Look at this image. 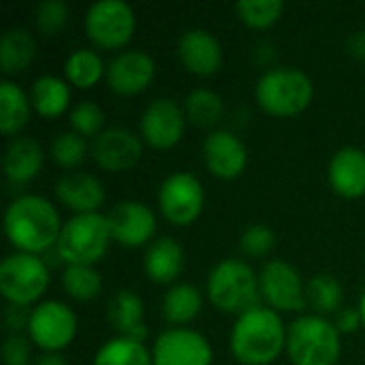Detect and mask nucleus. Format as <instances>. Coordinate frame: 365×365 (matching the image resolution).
Wrapping results in <instances>:
<instances>
[{"label": "nucleus", "mask_w": 365, "mask_h": 365, "mask_svg": "<svg viewBox=\"0 0 365 365\" xmlns=\"http://www.w3.org/2000/svg\"><path fill=\"white\" fill-rule=\"evenodd\" d=\"M60 231L58 210L41 195H21L4 212V233L17 252L38 257L56 248Z\"/></svg>", "instance_id": "1"}, {"label": "nucleus", "mask_w": 365, "mask_h": 365, "mask_svg": "<svg viewBox=\"0 0 365 365\" xmlns=\"http://www.w3.org/2000/svg\"><path fill=\"white\" fill-rule=\"evenodd\" d=\"M284 323L272 308H255L237 317L231 331V355L242 365L274 364L287 351Z\"/></svg>", "instance_id": "2"}, {"label": "nucleus", "mask_w": 365, "mask_h": 365, "mask_svg": "<svg viewBox=\"0 0 365 365\" xmlns=\"http://www.w3.org/2000/svg\"><path fill=\"white\" fill-rule=\"evenodd\" d=\"M210 304L227 314H246L261 306V287L255 269L240 259H225L207 276Z\"/></svg>", "instance_id": "3"}, {"label": "nucleus", "mask_w": 365, "mask_h": 365, "mask_svg": "<svg viewBox=\"0 0 365 365\" xmlns=\"http://www.w3.org/2000/svg\"><path fill=\"white\" fill-rule=\"evenodd\" d=\"M255 96L265 113L274 118H293L310 107L314 86L304 71L295 66H276L259 77Z\"/></svg>", "instance_id": "4"}, {"label": "nucleus", "mask_w": 365, "mask_h": 365, "mask_svg": "<svg viewBox=\"0 0 365 365\" xmlns=\"http://www.w3.org/2000/svg\"><path fill=\"white\" fill-rule=\"evenodd\" d=\"M342 353L340 331L321 314L295 319L287 336V355L293 365H336Z\"/></svg>", "instance_id": "5"}, {"label": "nucleus", "mask_w": 365, "mask_h": 365, "mask_svg": "<svg viewBox=\"0 0 365 365\" xmlns=\"http://www.w3.org/2000/svg\"><path fill=\"white\" fill-rule=\"evenodd\" d=\"M111 242L113 240L107 225V216L98 212L75 214L62 225L56 252L60 255V261H64L66 265L94 267V263L105 259Z\"/></svg>", "instance_id": "6"}, {"label": "nucleus", "mask_w": 365, "mask_h": 365, "mask_svg": "<svg viewBox=\"0 0 365 365\" xmlns=\"http://www.w3.org/2000/svg\"><path fill=\"white\" fill-rule=\"evenodd\" d=\"M49 287V267L36 255L13 252L0 263V293L13 306H30Z\"/></svg>", "instance_id": "7"}, {"label": "nucleus", "mask_w": 365, "mask_h": 365, "mask_svg": "<svg viewBox=\"0 0 365 365\" xmlns=\"http://www.w3.org/2000/svg\"><path fill=\"white\" fill-rule=\"evenodd\" d=\"M83 28L98 49L111 51L128 45L137 28V17L124 0H98L88 9Z\"/></svg>", "instance_id": "8"}, {"label": "nucleus", "mask_w": 365, "mask_h": 365, "mask_svg": "<svg viewBox=\"0 0 365 365\" xmlns=\"http://www.w3.org/2000/svg\"><path fill=\"white\" fill-rule=\"evenodd\" d=\"M77 334V317L62 302H43L30 310L28 340L45 353H60Z\"/></svg>", "instance_id": "9"}, {"label": "nucleus", "mask_w": 365, "mask_h": 365, "mask_svg": "<svg viewBox=\"0 0 365 365\" xmlns=\"http://www.w3.org/2000/svg\"><path fill=\"white\" fill-rule=\"evenodd\" d=\"M158 205L163 216L175 227L192 225L205 205V190L199 178L188 171H178L165 178L158 190Z\"/></svg>", "instance_id": "10"}, {"label": "nucleus", "mask_w": 365, "mask_h": 365, "mask_svg": "<svg viewBox=\"0 0 365 365\" xmlns=\"http://www.w3.org/2000/svg\"><path fill=\"white\" fill-rule=\"evenodd\" d=\"M259 287L261 297L276 312H302L308 306V293L302 276L287 261H267L259 274Z\"/></svg>", "instance_id": "11"}, {"label": "nucleus", "mask_w": 365, "mask_h": 365, "mask_svg": "<svg viewBox=\"0 0 365 365\" xmlns=\"http://www.w3.org/2000/svg\"><path fill=\"white\" fill-rule=\"evenodd\" d=\"M152 359L154 365H212L214 351L203 334L186 327H171L156 338Z\"/></svg>", "instance_id": "12"}, {"label": "nucleus", "mask_w": 365, "mask_h": 365, "mask_svg": "<svg viewBox=\"0 0 365 365\" xmlns=\"http://www.w3.org/2000/svg\"><path fill=\"white\" fill-rule=\"evenodd\" d=\"M186 120L184 107L173 98H156L141 115V137L154 150H169L182 141Z\"/></svg>", "instance_id": "13"}, {"label": "nucleus", "mask_w": 365, "mask_h": 365, "mask_svg": "<svg viewBox=\"0 0 365 365\" xmlns=\"http://www.w3.org/2000/svg\"><path fill=\"white\" fill-rule=\"evenodd\" d=\"M107 225L111 231V240L124 248L145 246L156 233L154 212L139 201H122L113 205L107 214Z\"/></svg>", "instance_id": "14"}, {"label": "nucleus", "mask_w": 365, "mask_h": 365, "mask_svg": "<svg viewBox=\"0 0 365 365\" xmlns=\"http://www.w3.org/2000/svg\"><path fill=\"white\" fill-rule=\"evenodd\" d=\"M107 83L120 96H135L150 88L156 77V62L148 51L128 49L118 53L107 66Z\"/></svg>", "instance_id": "15"}, {"label": "nucleus", "mask_w": 365, "mask_h": 365, "mask_svg": "<svg viewBox=\"0 0 365 365\" xmlns=\"http://www.w3.org/2000/svg\"><path fill=\"white\" fill-rule=\"evenodd\" d=\"M143 156L141 139L122 126L105 128L92 143V158L105 171L120 173L133 169Z\"/></svg>", "instance_id": "16"}, {"label": "nucleus", "mask_w": 365, "mask_h": 365, "mask_svg": "<svg viewBox=\"0 0 365 365\" xmlns=\"http://www.w3.org/2000/svg\"><path fill=\"white\" fill-rule=\"evenodd\" d=\"M203 163L214 178L235 180L248 165V150L235 133L212 130L203 141Z\"/></svg>", "instance_id": "17"}, {"label": "nucleus", "mask_w": 365, "mask_h": 365, "mask_svg": "<svg viewBox=\"0 0 365 365\" xmlns=\"http://www.w3.org/2000/svg\"><path fill=\"white\" fill-rule=\"evenodd\" d=\"M178 56L188 73L199 77H210L222 64V45L212 32L203 28H192L180 36Z\"/></svg>", "instance_id": "18"}, {"label": "nucleus", "mask_w": 365, "mask_h": 365, "mask_svg": "<svg viewBox=\"0 0 365 365\" xmlns=\"http://www.w3.org/2000/svg\"><path fill=\"white\" fill-rule=\"evenodd\" d=\"M56 197L75 214H96L105 203V186L90 173H64L56 182Z\"/></svg>", "instance_id": "19"}, {"label": "nucleus", "mask_w": 365, "mask_h": 365, "mask_svg": "<svg viewBox=\"0 0 365 365\" xmlns=\"http://www.w3.org/2000/svg\"><path fill=\"white\" fill-rule=\"evenodd\" d=\"M329 184L336 195L344 199H359L365 195V152L346 145L338 150L329 163Z\"/></svg>", "instance_id": "20"}, {"label": "nucleus", "mask_w": 365, "mask_h": 365, "mask_svg": "<svg viewBox=\"0 0 365 365\" xmlns=\"http://www.w3.org/2000/svg\"><path fill=\"white\" fill-rule=\"evenodd\" d=\"M107 319L120 336L137 342H145L148 327L143 325V302L135 291L130 289L118 291L109 302Z\"/></svg>", "instance_id": "21"}, {"label": "nucleus", "mask_w": 365, "mask_h": 365, "mask_svg": "<svg viewBox=\"0 0 365 365\" xmlns=\"http://www.w3.org/2000/svg\"><path fill=\"white\" fill-rule=\"evenodd\" d=\"M145 274L156 284H171L184 269V250L173 237H160L150 244L143 259Z\"/></svg>", "instance_id": "22"}, {"label": "nucleus", "mask_w": 365, "mask_h": 365, "mask_svg": "<svg viewBox=\"0 0 365 365\" xmlns=\"http://www.w3.org/2000/svg\"><path fill=\"white\" fill-rule=\"evenodd\" d=\"M43 169V150L30 137H15L4 152V173L11 184H26Z\"/></svg>", "instance_id": "23"}, {"label": "nucleus", "mask_w": 365, "mask_h": 365, "mask_svg": "<svg viewBox=\"0 0 365 365\" xmlns=\"http://www.w3.org/2000/svg\"><path fill=\"white\" fill-rule=\"evenodd\" d=\"M30 103L32 109L41 118H58L68 109L71 103V88L68 81L56 75L38 77L30 88Z\"/></svg>", "instance_id": "24"}, {"label": "nucleus", "mask_w": 365, "mask_h": 365, "mask_svg": "<svg viewBox=\"0 0 365 365\" xmlns=\"http://www.w3.org/2000/svg\"><path fill=\"white\" fill-rule=\"evenodd\" d=\"M36 56V41L26 28H11L0 41V68L4 75H17L26 71Z\"/></svg>", "instance_id": "25"}, {"label": "nucleus", "mask_w": 365, "mask_h": 365, "mask_svg": "<svg viewBox=\"0 0 365 365\" xmlns=\"http://www.w3.org/2000/svg\"><path fill=\"white\" fill-rule=\"evenodd\" d=\"M30 96L13 81H0V130L6 137L17 135L30 120Z\"/></svg>", "instance_id": "26"}, {"label": "nucleus", "mask_w": 365, "mask_h": 365, "mask_svg": "<svg viewBox=\"0 0 365 365\" xmlns=\"http://www.w3.org/2000/svg\"><path fill=\"white\" fill-rule=\"evenodd\" d=\"M203 308V293L195 284H175L163 297V319L169 325H186L197 319Z\"/></svg>", "instance_id": "27"}, {"label": "nucleus", "mask_w": 365, "mask_h": 365, "mask_svg": "<svg viewBox=\"0 0 365 365\" xmlns=\"http://www.w3.org/2000/svg\"><path fill=\"white\" fill-rule=\"evenodd\" d=\"M64 75L71 86L79 90H90L103 79V75H107V66L98 51L75 49L64 62Z\"/></svg>", "instance_id": "28"}, {"label": "nucleus", "mask_w": 365, "mask_h": 365, "mask_svg": "<svg viewBox=\"0 0 365 365\" xmlns=\"http://www.w3.org/2000/svg\"><path fill=\"white\" fill-rule=\"evenodd\" d=\"M94 365H154V359L143 342L115 336L96 351Z\"/></svg>", "instance_id": "29"}, {"label": "nucleus", "mask_w": 365, "mask_h": 365, "mask_svg": "<svg viewBox=\"0 0 365 365\" xmlns=\"http://www.w3.org/2000/svg\"><path fill=\"white\" fill-rule=\"evenodd\" d=\"M184 113H186L188 122H192L195 126L210 128L220 122V118L225 113V103H222L220 94H216L214 90L199 88V90H192L184 98Z\"/></svg>", "instance_id": "30"}, {"label": "nucleus", "mask_w": 365, "mask_h": 365, "mask_svg": "<svg viewBox=\"0 0 365 365\" xmlns=\"http://www.w3.org/2000/svg\"><path fill=\"white\" fill-rule=\"evenodd\" d=\"M62 289L68 297L77 302H90L101 293L103 278L94 267L66 265V269L62 272Z\"/></svg>", "instance_id": "31"}, {"label": "nucleus", "mask_w": 365, "mask_h": 365, "mask_svg": "<svg viewBox=\"0 0 365 365\" xmlns=\"http://www.w3.org/2000/svg\"><path fill=\"white\" fill-rule=\"evenodd\" d=\"M344 302V289L342 284L329 276V274H319L310 280L308 284V304L317 310V314H331L342 308Z\"/></svg>", "instance_id": "32"}, {"label": "nucleus", "mask_w": 365, "mask_h": 365, "mask_svg": "<svg viewBox=\"0 0 365 365\" xmlns=\"http://www.w3.org/2000/svg\"><path fill=\"white\" fill-rule=\"evenodd\" d=\"M284 11L282 0H244L235 4L237 17L255 30H267L272 28Z\"/></svg>", "instance_id": "33"}, {"label": "nucleus", "mask_w": 365, "mask_h": 365, "mask_svg": "<svg viewBox=\"0 0 365 365\" xmlns=\"http://www.w3.org/2000/svg\"><path fill=\"white\" fill-rule=\"evenodd\" d=\"M49 154L53 158V163L62 169H75L79 167L86 156H88V143L81 135H77L75 130H66L60 133L49 148Z\"/></svg>", "instance_id": "34"}, {"label": "nucleus", "mask_w": 365, "mask_h": 365, "mask_svg": "<svg viewBox=\"0 0 365 365\" xmlns=\"http://www.w3.org/2000/svg\"><path fill=\"white\" fill-rule=\"evenodd\" d=\"M71 126L77 135L86 137H98L105 128V111L94 101H81L71 109Z\"/></svg>", "instance_id": "35"}, {"label": "nucleus", "mask_w": 365, "mask_h": 365, "mask_svg": "<svg viewBox=\"0 0 365 365\" xmlns=\"http://www.w3.org/2000/svg\"><path fill=\"white\" fill-rule=\"evenodd\" d=\"M274 248H276V233L265 225H252L240 237V250L252 259H263Z\"/></svg>", "instance_id": "36"}, {"label": "nucleus", "mask_w": 365, "mask_h": 365, "mask_svg": "<svg viewBox=\"0 0 365 365\" xmlns=\"http://www.w3.org/2000/svg\"><path fill=\"white\" fill-rule=\"evenodd\" d=\"M34 19H36L38 32H43L47 36H53L56 32H60L66 26L68 4L62 2V0H45V2H41L36 6Z\"/></svg>", "instance_id": "37"}, {"label": "nucleus", "mask_w": 365, "mask_h": 365, "mask_svg": "<svg viewBox=\"0 0 365 365\" xmlns=\"http://www.w3.org/2000/svg\"><path fill=\"white\" fill-rule=\"evenodd\" d=\"M2 357H4V365H30V357H32L30 340H26L19 334H11L2 346Z\"/></svg>", "instance_id": "38"}, {"label": "nucleus", "mask_w": 365, "mask_h": 365, "mask_svg": "<svg viewBox=\"0 0 365 365\" xmlns=\"http://www.w3.org/2000/svg\"><path fill=\"white\" fill-rule=\"evenodd\" d=\"M359 325H364L361 314H359V308H346V310L338 312L336 327H338L340 334H353V331L359 329Z\"/></svg>", "instance_id": "39"}, {"label": "nucleus", "mask_w": 365, "mask_h": 365, "mask_svg": "<svg viewBox=\"0 0 365 365\" xmlns=\"http://www.w3.org/2000/svg\"><path fill=\"white\" fill-rule=\"evenodd\" d=\"M28 323H30V312L26 310V306H13L9 304L6 308V325L13 334L21 331V329H28Z\"/></svg>", "instance_id": "40"}, {"label": "nucleus", "mask_w": 365, "mask_h": 365, "mask_svg": "<svg viewBox=\"0 0 365 365\" xmlns=\"http://www.w3.org/2000/svg\"><path fill=\"white\" fill-rule=\"evenodd\" d=\"M36 365H68L66 357L60 353H45L36 359Z\"/></svg>", "instance_id": "41"}, {"label": "nucleus", "mask_w": 365, "mask_h": 365, "mask_svg": "<svg viewBox=\"0 0 365 365\" xmlns=\"http://www.w3.org/2000/svg\"><path fill=\"white\" fill-rule=\"evenodd\" d=\"M359 314H361V321H364L365 325V291L364 295H361V299H359Z\"/></svg>", "instance_id": "42"}]
</instances>
